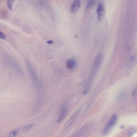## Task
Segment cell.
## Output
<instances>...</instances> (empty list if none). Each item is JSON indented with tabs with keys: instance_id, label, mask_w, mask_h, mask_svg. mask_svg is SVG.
<instances>
[{
	"instance_id": "obj_1",
	"label": "cell",
	"mask_w": 137,
	"mask_h": 137,
	"mask_svg": "<svg viewBox=\"0 0 137 137\" xmlns=\"http://www.w3.org/2000/svg\"><path fill=\"white\" fill-rule=\"evenodd\" d=\"M117 120L116 115L113 114L103 130V133L104 135H107L110 132L112 127L116 124Z\"/></svg>"
},
{
	"instance_id": "obj_2",
	"label": "cell",
	"mask_w": 137,
	"mask_h": 137,
	"mask_svg": "<svg viewBox=\"0 0 137 137\" xmlns=\"http://www.w3.org/2000/svg\"><path fill=\"white\" fill-rule=\"evenodd\" d=\"M80 110H77L76 111L71 117H70L69 120H68L65 124L64 126V129H66L69 127L71 125L73 121L75 120L80 113Z\"/></svg>"
},
{
	"instance_id": "obj_3",
	"label": "cell",
	"mask_w": 137,
	"mask_h": 137,
	"mask_svg": "<svg viewBox=\"0 0 137 137\" xmlns=\"http://www.w3.org/2000/svg\"><path fill=\"white\" fill-rule=\"evenodd\" d=\"M105 12L104 6L101 3L98 5L97 10L98 19L99 21L102 20L103 18Z\"/></svg>"
},
{
	"instance_id": "obj_4",
	"label": "cell",
	"mask_w": 137,
	"mask_h": 137,
	"mask_svg": "<svg viewBox=\"0 0 137 137\" xmlns=\"http://www.w3.org/2000/svg\"><path fill=\"white\" fill-rule=\"evenodd\" d=\"M80 0H75L71 5L70 7V11L72 13H75L78 10L80 7Z\"/></svg>"
},
{
	"instance_id": "obj_5",
	"label": "cell",
	"mask_w": 137,
	"mask_h": 137,
	"mask_svg": "<svg viewBox=\"0 0 137 137\" xmlns=\"http://www.w3.org/2000/svg\"><path fill=\"white\" fill-rule=\"evenodd\" d=\"M67 112V108L66 107L64 106L62 108L60 116L57 121V123H60L63 121L66 116Z\"/></svg>"
},
{
	"instance_id": "obj_6",
	"label": "cell",
	"mask_w": 137,
	"mask_h": 137,
	"mask_svg": "<svg viewBox=\"0 0 137 137\" xmlns=\"http://www.w3.org/2000/svg\"><path fill=\"white\" fill-rule=\"evenodd\" d=\"M76 63V61L74 60H71L67 61L66 63L67 67L68 68H71L75 67Z\"/></svg>"
},
{
	"instance_id": "obj_7",
	"label": "cell",
	"mask_w": 137,
	"mask_h": 137,
	"mask_svg": "<svg viewBox=\"0 0 137 137\" xmlns=\"http://www.w3.org/2000/svg\"><path fill=\"white\" fill-rule=\"evenodd\" d=\"M95 4V0H89L87 4L86 9L88 10L92 8L94 6Z\"/></svg>"
},
{
	"instance_id": "obj_8",
	"label": "cell",
	"mask_w": 137,
	"mask_h": 137,
	"mask_svg": "<svg viewBox=\"0 0 137 137\" xmlns=\"http://www.w3.org/2000/svg\"><path fill=\"white\" fill-rule=\"evenodd\" d=\"M34 126L33 124H30L25 126L23 129V131L24 132H26L32 128Z\"/></svg>"
},
{
	"instance_id": "obj_9",
	"label": "cell",
	"mask_w": 137,
	"mask_h": 137,
	"mask_svg": "<svg viewBox=\"0 0 137 137\" xmlns=\"http://www.w3.org/2000/svg\"><path fill=\"white\" fill-rule=\"evenodd\" d=\"M15 0H8L7 2V5L8 8L11 11L13 10L12 4Z\"/></svg>"
},
{
	"instance_id": "obj_10",
	"label": "cell",
	"mask_w": 137,
	"mask_h": 137,
	"mask_svg": "<svg viewBox=\"0 0 137 137\" xmlns=\"http://www.w3.org/2000/svg\"><path fill=\"white\" fill-rule=\"evenodd\" d=\"M18 131L19 130L18 129H15L12 130L9 134V135L11 137H14L17 135Z\"/></svg>"
},
{
	"instance_id": "obj_11",
	"label": "cell",
	"mask_w": 137,
	"mask_h": 137,
	"mask_svg": "<svg viewBox=\"0 0 137 137\" xmlns=\"http://www.w3.org/2000/svg\"><path fill=\"white\" fill-rule=\"evenodd\" d=\"M0 38L1 39L4 40L6 39V37L5 35L1 32H0Z\"/></svg>"
},
{
	"instance_id": "obj_12",
	"label": "cell",
	"mask_w": 137,
	"mask_h": 137,
	"mask_svg": "<svg viewBox=\"0 0 137 137\" xmlns=\"http://www.w3.org/2000/svg\"><path fill=\"white\" fill-rule=\"evenodd\" d=\"M47 43H48V44L49 45H51L53 43V42L51 40H49L48 41H47Z\"/></svg>"
},
{
	"instance_id": "obj_13",
	"label": "cell",
	"mask_w": 137,
	"mask_h": 137,
	"mask_svg": "<svg viewBox=\"0 0 137 137\" xmlns=\"http://www.w3.org/2000/svg\"><path fill=\"white\" fill-rule=\"evenodd\" d=\"M124 126L123 125H121L120 126V128L121 129H123L124 128Z\"/></svg>"
}]
</instances>
